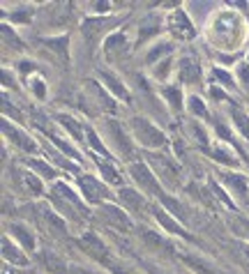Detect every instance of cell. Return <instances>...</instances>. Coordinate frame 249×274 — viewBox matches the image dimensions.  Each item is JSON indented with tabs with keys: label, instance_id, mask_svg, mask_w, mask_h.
<instances>
[{
	"label": "cell",
	"instance_id": "7c38bea8",
	"mask_svg": "<svg viewBox=\"0 0 249 274\" xmlns=\"http://www.w3.org/2000/svg\"><path fill=\"white\" fill-rule=\"evenodd\" d=\"M21 244H14L7 235L3 237V258L7 265H18V267H26L28 265V256L23 254Z\"/></svg>",
	"mask_w": 249,
	"mask_h": 274
},
{
	"label": "cell",
	"instance_id": "7402d4cb",
	"mask_svg": "<svg viewBox=\"0 0 249 274\" xmlns=\"http://www.w3.org/2000/svg\"><path fill=\"white\" fill-rule=\"evenodd\" d=\"M127 49V37H125L122 33H113L111 37H106V42H104V51L109 53H115V51H125Z\"/></svg>",
	"mask_w": 249,
	"mask_h": 274
},
{
	"label": "cell",
	"instance_id": "5b68a950",
	"mask_svg": "<svg viewBox=\"0 0 249 274\" xmlns=\"http://www.w3.org/2000/svg\"><path fill=\"white\" fill-rule=\"evenodd\" d=\"M78 187H81V194L88 203L104 205V200L109 198V187L92 175H83L81 180H78Z\"/></svg>",
	"mask_w": 249,
	"mask_h": 274
},
{
	"label": "cell",
	"instance_id": "74e56055",
	"mask_svg": "<svg viewBox=\"0 0 249 274\" xmlns=\"http://www.w3.org/2000/svg\"><path fill=\"white\" fill-rule=\"evenodd\" d=\"M169 70H171V60H161V65L155 70V79L164 81L166 76H169Z\"/></svg>",
	"mask_w": 249,
	"mask_h": 274
},
{
	"label": "cell",
	"instance_id": "8fae6325",
	"mask_svg": "<svg viewBox=\"0 0 249 274\" xmlns=\"http://www.w3.org/2000/svg\"><path fill=\"white\" fill-rule=\"evenodd\" d=\"M7 231L26 251H35L37 249V237H35V233H32L30 226H26V223H9Z\"/></svg>",
	"mask_w": 249,
	"mask_h": 274
},
{
	"label": "cell",
	"instance_id": "ba28073f",
	"mask_svg": "<svg viewBox=\"0 0 249 274\" xmlns=\"http://www.w3.org/2000/svg\"><path fill=\"white\" fill-rule=\"evenodd\" d=\"M118 200L125 205V210H129L132 214H143L148 208V200L141 191L129 189V187H120L118 189Z\"/></svg>",
	"mask_w": 249,
	"mask_h": 274
},
{
	"label": "cell",
	"instance_id": "277c9868",
	"mask_svg": "<svg viewBox=\"0 0 249 274\" xmlns=\"http://www.w3.org/2000/svg\"><path fill=\"white\" fill-rule=\"evenodd\" d=\"M99 217L106 221V226L109 228H115V231L120 233H129L132 231V219H129V214L125 212L122 208H118V205H109L104 203L99 208Z\"/></svg>",
	"mask_w": 249,
	"mask_h": 274
},
{
	"label": "cell",
	"instance_id": "603a6c76",
	"mask_svg": "<svg viewBox=\"0 0 249 274\" xmlns=\"http://www.w3.org/2000/svg\"><path fill=\"white\" fill-rule=\"evenodd\" d=\"M101 79H104V81H101V83H104V85H109V88L113 90V93L118 95V97H125V99L129 97V95H127V88H125V85L120 83V79H118V76H113V74H111V72H101Z\"/></svg>",
	"mask_w": 249,
	"mask_h": 274
},
{
	"label": "cell",
	"instance_id": "d4e9b609",
	"mask_svg": "<svg viewBox=\"0 0 249 274\" xmlns=\"http://www.w3.org/2000/svg\"><path fill=\"white\" fill-rule=\"evenodd\" d=\"M189 131H192V139L196 141L198 145H201L205 152H210V141H208V134H205V129L203 127H198L196 122H189Z\"/></svg>",
	"mask_w": 249,
	"mask_h": 274
},
{
	"label": "cell",
	"instance_id": "8d00e7d4",
	"mask_svg": "<svg viewBox=\"0 0 249 274\" xmlns=\"http://www.w3.org/2000/svg\"><path fill=\"white\" fill-rule=\"evenodd\" d=\"M238 79H240V85L249 90V62H242L238 67Z\"/></svg>",
	"mask_w": 249,
	"mask_h": 274
},
{
	"label": "cell",
	"instance_id": "e575fe53",
	"mask_svg": "<svg viewBox=\"0 0 249 274\" xmlns=\"http://www.w3.org/2000/svg\"><path fill=\"white\" fill-rule=\"evenodd\" d=\"M3 39L7 47H14V49H23L21 39L16 37V35H12V30H9V26H3Z\"/></svg>",
	"mask_w": 249,
	"mask_h": 274
},
{
	"label": "cell",
	"instance_id": "9a60e30c",
	"mask_svg": "<svg viewBox=\"0 0 249 274\" xmlns=\"http://www.w3.org/2000/svg\"><path fill=\"white\" fill-rule=\"evenodd\" d=\"M152 214H155V219H157V221H159V226H161V228H166V231H169L171 235L189 237V233L184 231V228L180 226V223L175 221L173 217H171V214H166V212H164V210H161V208H157V205H155V208H152Z\"/></svg>",
	"mask_w": 249,
	"mask_h": 274
},
{
	"label": "cell",
	"instance_id": "ffe728a7",
	"mask_svg": "<svg viewBox=\"0 0 249 274\" xmlns=\"http://www.w3.org/2000/svg\"><path fill=\"white\" fill-rule=\"evenodd\" d=\"M210 157L215 159V162H221V164H226V166H231V168H238L240 166V162H238V157H233V152L231 150H226V148H221V145H217V148H212L210 150Z\"/></svg>",
	"mask_w": 249,
	"mask_h": 274
},
{
	"label": "cell",
	"instance_id": "1f68e13d",
	"mask_svg": "<svg viewBox=\"0 0 249 274\" xmlns=\"http://www.w3.org/2000/svg\"><path fill=\"white\" fill-rule=\"evenodd\" d=\"M189 108H192L194 116H198V118H208V108H205V104H203V99H201V97H196V95H192V97H189Z\"/></svg>",
	"mask_w": 249,
	"mask_h": 274
},
{
	"label": "cell",
	"instance_id": "484cf974",
	"mask_svg": "<svg viewBox=\"0 0 249 274\" xmlns=\"http://www.w3.org/2000/svg\"><path fill=\"white\" fill-rule=\"evenodd\" d=\"M141 240H143V246H150V249H169V244L161 240V235H157L152 231H143Z\"/></svg>",
	"mask_w": 249,
	"mask_h": 274
},
{
	"label": "cell",
	"instance_id": "9c48e42d",
	"mask_svg": "<svg viewBox=\"0 0 249 274\" xmlns=\"http://www.w3.org/2000/svg\"><path fill=\"white\" fill-rule=\"evenodd\" d=\"M219 177L226 187L231 189V194L238 196L240 200H249V185L240 173H231V171H219Z\"/></svg>",
	"mask_w": 249,
	"mask_h": 274
},
{
	"label": "cell",
	"instance_id": "6da1fadb",
	"mask_svg": "<svg viewBox=\"0 0 249 274\" xmlns=\"http://www.w3.org/2000/svg\"><path fill=\"white\" fill-rule=\"evenodd\" d=\"M148 164L155 168L157 180H159L166 189L175 191V189H180V187H182L184 171L180 168V164L175 162L173 157L159 152V150H152V152H148Z\"/></svg>",
	"mask_w": 249,
	"mask_h": 274
},
{
	"label": "cell",
	"instance_id": "8992f818",
	"mask_svg": "<svg viewBox=\"0 0 249 274\" xmlns=\"http://www.w3.org/2000/svg\"><path fill=\"white\" fill-rule=\"evenodd\" d=\"M3 134H5V139L9 141V143H14L18 150H23V152H35L37 150V143H35V139L32 136H28L23 129H18V127H14V125H9V120L5 118L3 120Z\"/></svg>",
	"mask_w": 249,
	"mask_h": 274
},
{
	"label": "cell",
	"instance_id": "4316f807",
	"mask_svg": "<svg viewBox=\"0 0 249 274\" xmlns=\"http://www.w3.org/2000/svg\"><path fill=\"white\" fill-rule=\"evenodd\" d=\"M161 30V21L155 16H148L146 19V28H141V42H148L152 35H157Z\"/></svg>",
	"mask_w": 249,
	"mask_h": 274
},
{
	"label": "cell",
	"instance_id": "f1b7e54d",
	"mask_svg": "<svg viewBox=\"0 0 249 274\" xmlns=\"http://www.w3.org/2000/svg\"><path fill=\"white\" fill-rule=\"evenodd\" d=\"M171 49H173V44H171V42H161V44H157V47L152 49L150 53H148V58H146V60L150 62V65H155V62L159 60L161 56H166V53H171Z\"/></svg>",
	"mask_w": 249,
	"mask_h": 274
},
{
	"label": "cell",
	"instance_id": "2e32d148",
	"mask_svg": "<svg viewBox=\"0 0 249 274\" xmlns=\"http://www.w3.org/2000/svg\"><path fill=\"white\" fill-rule=\"evenodd\" d=\"M97 166H99L101 171V177L106 180V185H115V187H122V173H118V168L113 166V164H106L101 162V159H97Z\"/></svg>",
	"mask_w": 249,
	"mask_h": 274
},
{
	"label": "cell",
	"instance_id": "e0dca14e",
	"mask_svg": "<svg viewBox=\"0 0 249 274\" xmlns=\"http://www.w3.org/2000/svg\"><path fill=\"white\" fill-rule=\"evenodd\" d=\"M39 258H42V263L46 265V269H49V272H53V274H69L67 263H65L63 258H58L55 254H51V251H44Z\"/></svg>",
	"mask_w": 249,
	"mask_h": 274
},
{
	"label": "cell",
	"instance_id": "7a4b0ae2",
	"mask_svg": "<svg viewBox=\"0 0 249 274\" xmlns=\"http://www.w3.org/2000/svg\"><path fill=\"white\" fill-rule=\"evenodd\" d=\"M129 131H132L134 139H136L143 148L150 150V152L152 150H161L166 145V136L161 134V131L157 129L150 120H148V118L134 116L132 120H129Z\"/></svg>",
	"mask_w": 249,
	"mask_h": 274
},
{
	"label": "cell",
	"instance_id": "3957f363",
	"mask_svg": "<svg viewBox=\"0 0 249 274\" xmlns=\"http://www.w3.org/2000/svg\"><path fill=\"white\" fill-rule=\"evenodd\" d=\"M129 175H132V180L136 182V185L141 187V189L146 191L148 196H155V198L159 200L161 196L166 194L164 187H161V182L157 180V175H155V173H152L143 162H134V164H129Z\"/></svg>",
	"mask_w": 249,
	"mask_h": 274
},
{
	"label": "cell",
	"instance_id": "60d3db41",
	"mask_svg": "<svg viewBox=\"0 0 249 274\" xmlns=\"http://www.w3.org/2000/svg\"><path fill=\"white\" fill-rule=\"evenodd\" d=\"M240 246V260H244L249 267V244H238Z\"/></svg>",
	"mask_w": 249,
	"mask_h": 274
},
{
	"label": "cell",
	"instance_id": "d6986e66",
	"mask_svg": "<svg viewBox=\"0 0 249 274\" xmlns=\"http://www.w3.org/2000/svg\"><path fill=\"white\" fill-rule=\"evenodd\" d=\"M231 120H233L238 134L242 136L244 141H249V116L242 111V108H231Z\"/></svg>",
	"mask_w": 249,
	"mask_h": 274
},
{
	"label": "cell",
	"instance_id": "f35d334b",
	"mask_svg": "<svg viewBox=\"0 0 249 274\" xmlns=\"http://www.w3.org/2000/svg\"><path fill=\"white\" fill-rule=\"evenodd\" d=\"M3 111H5V116H14V120H21V113H18V108H12L9 99H3Z\"/></svg>",
	"mask_w": 249,
	"mask_h": 274
},
{
	"label": "cell",
	"instance_id": "4dcf8cb0",
	"mask_svg": "<svg viewBox=\"0 0 249 274\" xmlns=\"http://www.w3.org/2000/svg\"><path fill=\"white\" fill-rule=\"evenodd\" d=\"M86 136H88V141H90V145L101 154V157H111V154H109V148H106V145L99 141V136L95 134V129H86Z\"/></svg>",
	"mask_w": 249,
	"mask_h": 274
},
{
	"label": "cell",
	"instance_id": "83f0119b",
	"mask_svg": "<svg viewBox=\"0 0 249 274\" xmlns=\"http://www.w3.org/2000/svg\"><path fill=\"white\" fill-rule=\"evenodd\" d=\"M58 122L69 131V134H72V139H74V141H81V139H83V129L72 120V118H67V116H58Z\"/></svg>",
	"mask_w": 249,
	"mask_h": 274
},
{
	"label": "cell",
	"instance_id": "836d02e7",
	"mask_svg": "<svg viewBox=\"0 0 249 274\" xmlns=\"http://www.w3.org/2000/svg\"><path fill=\"white\" fill-rule=\"evenodd\" d=\"M49 139H51V141H53V143H55V145H58V148H60V150H63V152H65V154H67V157H72V159H78V157H81V154H78V152H76V150H74V148H72V145H69V143H65V141H63V139H58V136H55V134H49Z\"/></svg>",
	"mask_w": 249,
	"mask_h": 274
},
{
	"label": "cell",
	"instance_id": "ee69618b",
	"mask_svg": "<svg viewBox=\"0 0 249 274\" xmlns=\"http://www.w3.org/2000/svg\"><path fill=\"white\" fill-rule=\"evenodd\" d=\"M150 272L152 274H164V272H159V269H152V267H150Z\"/></svg>",
	"mask_w": 249,
	"mask_h": 274
},
{
	"label": "cell",
	"instance_id": "4fadbf2b",
	"mask_svg": "<svg viewBox=\"0 0 249 274\" xmlns=\"http://www.w3.org/2000/svg\"><path fill=\"white\" fill-rule=\"evenodd\" d=\"M169 24H171V30H173L180 39H187V37H194V35H196V28L192 26V21H189L187 16H184V12H180V10L171 16Z\"/></svg>",
	"mask_w": 249,
	"mask_h": 274
},
{
	"label": "cell",
	"instance_id": "d590c367",
	"mask_svg": "<svg viewBox=\"0 0 249 274\" xmlns=\"http://www.w3.org/2000/svg\"><path fill=\"white\" fill-rule=\"evenodd\" d=\"M30 90L35 93L37 99H44L46 97V88H44V81H42V79H30Z\"/></svg>",
	"mask_w": 249,
	"mask_h": 274
},
{
	"label": "cell",
	"instance_id": "d6a6232c",
	"mask_svg": "<svg viewBox=\"0 0 249 274\" xmlns=\"http://www.w3.org/2000/svg\"><path fill=\"white\" fill-rule=\"evenodd\" d=\"M184 260H187V265H189V267H192L194 272H198V274H217L215 269L210 267V265H205V263H203V260H198V258H189V256H187V258H184Z\"/></svg>",
	"mask_w": 249,
	"mask_h": 274
},
{
	"label": "cell",
	"instance_id": "7bdbcfd3",
	"mask_svg": "<svg viewBox=\"0 0 249 274\" xmlns=\"http://www.w3.org/2000/svg\"><path fill=\"white\" fill-rule=\"evenodd\" d=\"M238 226H240V228H244L242 233L249 237V219H240V221H238Z\"/></svg>",
	"mask_w": 249,
	"mask_h": 274
},
{
	"label": "cell",
	"instance_id": "cb8c5ba5",
	"mask_svg": "<svg viewBox=\"0 0 249 274\" xmlns=\"http://www.w3.org/2000/svg\"><path fill=\"white\" fill-rule=\"evenodd\" d=\"M161 93H164L166 102L171 104V108H175V111H178V108L182 106V93H180V85H166Z\"/></svg>",
	"mask_w": 249,
	"mask_h": 274
},
{
	"label": "cell",
	"instance_id": "ac0fdd59",
	"mask_svg": "<svg viewBox=\"0 0 249 274\" xmlns=\"http://www.w3.org/2000/svg\"><path fill=\"white\" fill-rule=\"evenodd\" d=\"M83 244H86V251L90 256H95V258H106V246H104V242L95 235V233L83 235Z\"/></svg>",
	"mask_w": 249,
	"mask_h": 274
},
{
	"label": "cell",
	"instance_id": "52a82bcc",
	"mask_svg": "<svg viewBox=\"0 0 249 274\" xmlns=\"http://www.w3.org/2000/svg\"><path fill=\"white\" fill-rule=\"evenodd\" d=\"M203 72L194 58H180L178 62V81L182 85H201Z\"/></svg>",
	"mask_w": 249,
	"mask_h": 274
},
{
	"label": "cell",
	"instance_id": "30bf717a",
	"mask_svg": "<svg viewBox=\"0 0 249 274\" xmlns=\"http://www.w3.org/2000/svg\"><path fill=\"white\" fill-rule=\"evenodd\" d=\"M106 131H109V139L111 143L118 148V152H122V157H134V148H132V141L125 136V129L118 125V122H106Z\"/></svg>",
	"mask_w": 249,
	"mask_h": 274
},
{
	"label": "cell",
	"instance_id": "f6af8a7d",
	"mask_svg": "<svg viewBox=\"0 0 249 274\" xmlns=\"http://www.w3.org/2000/svg\"><path fill=\"white\" fill-rule=\"evenodd\" d=\"M5 274H12V269H9V267H5Z\"/></svg>",
	"mask_w": 249,
	"mask_h": 274
},
{
	"label": "cell",
	"instance_id": "b9f144b4",
	"mask_svg": "<svg viewBox=\"0 0 249 274\" xmlns=\"http://www.w3.org/2000/svg\"><path fill=\"white\" fill-rule=\"evenodd\" d=\"M30 14H32V10L30 12H18V14H12V19L14 21H28L30 19Z\"/></svg>",
	"mask_w": 249,
	"mask_h": 274
},
{
	"label": "cell",
	"instance_id": "f546056e",
	"mask_svg": "<svg viewBox=\"0 0 249 274\" xmlns=\"http://www.w3.org/2000/svg\"><path fill=\"white\" fill-rule=\"evenodd\" d=\"M23 185H26V189L30 191V194H42V180L39 175H35V173H23Z\"/></svg>",
	"mask_w": 249,
	"mask_h": 274
},
{
	"label": "cell",
	"instance_id": "ab89813d",
	"mask_svg": "<svg viewBox=\"0 0 249 274\" xmlns=\"http://www.w3.org/2000/svg\"><path fill=\"white\" fill-rule=\"evenodd\" d=\"M215 79H219L221 85H233V79H231L224 70H215Z\"/></svg>",
	"mask_w": 249,
	"mask_h": 274
},
{
	"label": "cell",
	"instance_id": "44dd1931",
	"mask_svg": "<svg viewBox=\"0 0 249 274\" xmlns=\"http://www.w3.org/2000/svg\"><path fill=\"white\" fill-rule=\"evenodd\" d=\"M26 164L32 168V171H37V175L44 177V180H53L55 177V168L51 166V164L42 162V159H26Z\"/></svg>",
	"mask_w": 249,
	"mask_h": 274
},
{
	"label": "cell",
	"instance_id": "5bb4252c",
	"mask_svg": "<svg viewBox=\"0 0 249 274\" xmlns=\"http://www.w3.org/2000/svg\"><path fill=\"white\" fill-rule=\"evenodd\" d=\"M39 217H42V223L46 226V231L53 233V235H67V228H65V221L60 219L58 212L49 208H42L39 210Z\"/></svg>",
	"mask_w": 249,
	"mask_h": 274
}]
</instances>
